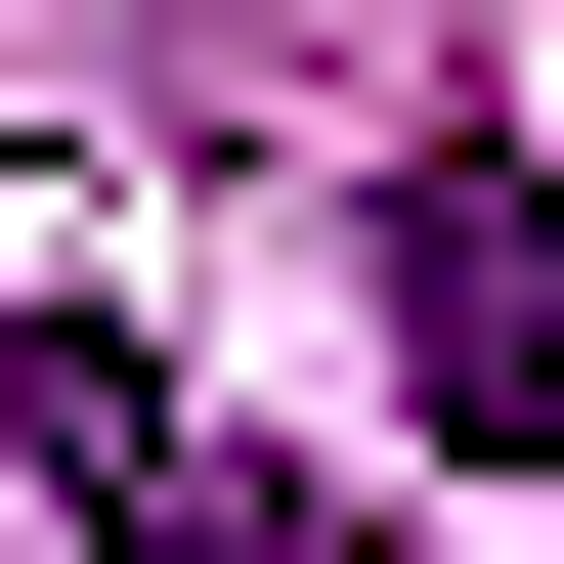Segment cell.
Returning a JSON list of instances; mask_svg holds the SVG:
<instances>
[{
	"mask_svg": "<svg viewBox=\"0 0 564 564\" xmlns=\"http://www.w3.org/2000/svg\"><path fill=\"white\" fill-rule=\"evenodd\" d=\"M391 348H434V434H478V478H564V174H521V131L391 174Z\"/></svg>",
	"mask_w": 564,
	"mask_h": 564,
	"instance_id": "2",
	"label": "cell"
},
{
	"mask_svg": "<svg viewBox=\"0 0 564 564\" xmlns=\"http://www.w3.org/2000/svg\"><path fill=\"white\" fill-rule=\"evenodd\" d=\"M0 478H44L87 564H304V478H261V434H217L174 348H87V304H44V348H0Z\"/></svg>",
	"mask_w": 564,
	"mask_h": 564,
	"instance_id": "1",
	"label": "cell"
}]
</instances>
